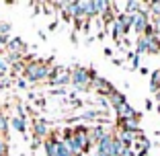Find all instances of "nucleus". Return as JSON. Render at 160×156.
I'll use <instances>...</instances> for the list:
<instances>
[{
    "instance_id": "nucleus-19",
    "label": "nucleus",
    "mask_w": 160,
    "mask_h": 156,
    "mask_svg": "<svg viewBox=\"0 0 160 156\" xmlns=\"http://www.w3.org/2000/svg\"><path fill=\"white\" fill-rule=\"evenodd\" d=\"M8 33H10V23H2V21H0V35L8 37Z\"/></svg>"
},
{
    "instance_id": "nucleus-12",
    "label": "nucleus",
    "mask_w": 160,
    "mask_h": 156,
    "mask_svg": "<svg viewBox=\"0 0 160 156\" xmlns=\"http://www.w3.org/2000/svg\"><path fill=\"white\" fill-rule=\"evenodd\" d=\"M125 103H127V101H125V95H123V93H119V90H115L113 95L109 97V105H111L113 109L121 107V105H125Z\"/></svg>"
},
{
    "instance_id": "nucleus-17",
    "label": "nucleus",
    "mask_w": 160,
    "mask_h": 156,
    "mask_svg": "<svg viewBox=\"0 0 160 156\" xmlns=\"http://www.w3.org/2000/svg\"><path fill=\"white\" fill-rule=\"evenodd\" d=\"M150 88L154 90V93L160 88V70H156L154 74H152V78H150Z\"/></svg>"
},
{
    "instance_id": "nucleus-20",
    "label": "nucleus",
    "mask_w": 160,
    "mask_h": 156,
    "mask_svg": "<svg viewBox=\"0 0 160 156\" xmlns=\"http://www.w3.org/2000/svg\"><path fill=\"white\" fill-rule=\"evenodd\" d=\"M121 35H123L121 27H119V25H117V23L113 21V39H117V41H119V39H121Z\"/></svg>"
},
{
    "instance_id": "nucleus-4",
    "label": "nucleus",
    "mask_w": 160,
    "mask_h": 156,
    "mask_svg": "<svg viewBox=\"0 0 160 156\" xmlns=\"http://www.w3.org/2000/svg\"><path fill=\"white\" fill-rule=\"evenodd\" d=\"M31 132L37 140H47V138L52 136V129H49V123L45 119H35L33 125H31Z\"/></svg>"
},
{
    "instance_id": "nucleus-11",
    "label": "nucleus",
    "mask_w": 160,
    "mask_h": 156,
    "mask_svg": "<svg viewBox=\"0 0 160 156\" xmlns=\"http://www.w3.org/2000/svg\"><path fill=\"white\" fill-rule=\"evenodd\" d=\"M76 13V2H62V17L64 21H72Z\"/></svg>"
},
{
    "instance_id": "nucleus-15",
    "label": "nucleus",
    "mask_w": 160,
    "mask_h": 156,
    "mask_svg": "<svg viewBox=\"0 0 160 156\" xmlns=\"http://www.w3.org/2000/svg\"><path fill=\"white\" fill-rule=\"evenodd\" d=\"M148 53H160V35L158 33L150 35V49H148Z\"/></svg>"
},
{
    "instance_id": "nucleus-25",
    "label": "nucleus",
    "mask_w": 160,
    "mask_h": 156,
    "mask_svg": "<svg viewBox=\"0 0 160 156\" xmlns=\"http://www.w3.org/2000/svg\"><path fill=\"white\" fill-rule=\"evenodd\" d=\"M156 101H158V105H160V88L156 90Z\"/></svg>"
},
{
    "instance_id": "nucleus-7",
    "label": "nucleus",
    "mask_w": 160,
    "mask_h": 156,
    "mask_svg": "<svg viewBox=\"0 0 160 156\" xmlns=\"http://www.w3.org/2000/svg\"><path fill=\"white\" fill-rule=\"evenodd\" d=\"M70 72H64V70H53V76L49 78V84L52 86H66V84H70Z\"/></svg>"
},
{
    "instance_id": "nucleus-13",
    "label": "nucleus",
    "mask_w": 160,
    "mask_h": 156,
    "mask_svg": "<svg viewBox=\"0 0 160 156\" xmlns=\"http://www.w3.org/2000/svg\"><path fill=\"white\" fill-rule=\"evenodd\" d=\"M140 6H142V2H138V0H127L125 4H123V13H127V14H138L140 13Z\"/></svg>"
},
{
    "instance_id": "nucleus-10",
    "label": "nucleus",
    "mask_w": 160,
    "mask_h": 156,
    "mask_svg": "<svg viewBox=\"0 0 160 156\" xmlns=\"http://www.w3.org/2000/svg\"><path fill=\"white\" fill-rule=\"evenodd\" d=\"M148 49H150V37L148 35H140L136 41V53L144 56V53H148Z\"/></svg>"
},
{
    "instance_id": "nucleus-14",
    "label": "nucleus",
    "mask_w": 160,
    "mask_h": 156,
    "mask_svg": "<svg viewBox=\"0 0 160 156\" xmlns=\"http://www.w3.org/2000/svg\"><path fill=\"white\" fill-rule=\"evenodd\" d=\"M10 125H12L17 132H21V133L27 132V123H25V117H19V115H17V117H12V119H10Z\"/></svg>"
},
{
    "instance_id": "nucleus-1",
    "label": "nucleus",
    "mask_w": 160,
    "mask_h": 156,
    "mask_svg": "<svg viewBox=\"0 0 160 156\" xmlns=\"http://www.w3.org/2000/svg\"><path fill=\"white\" fill-rule=\"evenodd\" d=\"M25 80L29 82H43V80H49L53 76V68L49 64V60H35V62H27L25 64V70H23Z\"/></svg>"
},
{
    "instance_id": "nucleus-2",
    "label": "nucleus",
    "mask_w": 160,
    "mask_h": 156,
    "mask_svg": "<svg viewBox=\"0 0 160 156\" xmlns=\"http://www.w3.org/2000/svg\"><path fill=\"white\" fill-rule=\"evenodd\" d=\"M94 76H97V74H94L92 70L82 68V66H76V68H72V72H70V80H72V84H74L76 88L88 90L90 86H92Z\"/></svg>"
},
{
    "instance_id": "nucleus-22",
    "label": "nucleus",
    "mask_w": 160,
    "mask_h": 156,
    "mask_svg": "<svg viewBox=\"0 0 160 156\" xmlns=\"http://www.w3.org/2000/svg\"><path fill=\"white\" fill-rule=\"evenodd\" d=\"M129 60H132V68H138V66H140V56H138V53H132V56H129Z\"/></svg>"
},
{
    "instance_id": "nucleus-16",
    "label": "nucleus",
    "mask_w": 160,
    "mask_h": 156,
    "mask_svg": "<svg viewBox=\"0 0 160 156\" xmlns=\"http://www.w3.org/2000/svg\"><path fill=\"white\" fill-rule=\"evenodd\" d=\"M8 136V119L0 113V138H6Z\"/></svg>"
},
{
    "instance_id": "nucleus-26",
    "label": "nucleus",
    "mask_w": 160,
    "mask_h": 156,
    "mask_svg": "<svg viewBox=\"0 0 160 156\" xmlns=\"http://www.w3.org/2000/svg\"><path fill=\"white\" fill-rule=\"evenodd\" d=\"M158 115H160V105H158Z\"/></svg>"
},
{
    "instance_id": "nucleus-24",
    "label": "nucleus",
    "mask_w": 160,
    "mask_h": 156,
    "mask_svg": "<svg viewBox=\"0 0 160 156\" xmlns=\"http://www.w3.org/2000/svg\"><path fill=\"white\" fill-rule=\"evenodd\" d=\"M121 156H136V152H133L132 148H125V152H123Z\"/></svg>"
},
{
    "instance_id": "nucleus-21",
    "label": "nucleus",
    "mask_w": 160,
    "mask_h": 156,
    "mask_svg": "<svg viewBox=\"0 0 160 156\" xmlns=\"http://www.w3.org/2000/svg\"><path fill=\"white\" fill-rule=\"evenodd\" d=\"M58 156H74V154L70 152V148H68L66 144L62 142V146H60V152H58Z\"/></svg>"
},
{
    "instance_id": "nucleus-6",
    "label": "nucleus",
    "mask_w": 160,
    "mask_h": 156,
    "mask_svg": "<svg viewBox=\"0 0 160 156\" xmlns=\"http://www.w3.org/2000/svg\"><path fill=\"white\" fill-rule=\"evenodd\" d=\"M4 52H12V53H19V56H23V58H25V53H27V43H25L21 37L8 39V43H6Z\"/></svg>"
},
{
    "instance_id": "nucleus-9",
    "label": "nucleus",
    "mask_w": 160,
    "mask_h": 156,
    "mask_svg": "<svg viewBox=\"0 0 160 156\" xmlns=\"http://www.w3.org/2000/svg\"><path fill=\"white\" fill-rule=\"evenodd\" d=\"M115 113H117V121H123V119H129V117H138V113L133 111V107H129V105H121V107L115 109Z\"/></svg>"
},
{
    "instance_id": "nucleus-3",
    "label": "nucleus",
    "mask_w": 160,
    "mask_h": 156,
    "mask_svg": "<svg viewBox=\"0 0 160 156\" xmlns=\"http://www.w3.org/2000/svg\"><path fill=\"white\" fill-rule=\"evenodd\" d=\"M90 88H94L97 90V95H101V97H111L115 93V88H113V84L107 80V78H103V76H94V80H92V86Z\"/></svg>"
},
{
    "instance_id": "nucleus-5",
    "label": "nucleus",
    "mask_w": 160,
    "mask_h": 156,
    "mask_svg": "<svg viewBox=\"0 0 160 156\" xmlns=\"http://www.w3.org/2000/svg\"><path fill=\"white\" fill-rule=\"evenodd\" d=\"M133 21H136V14H127V13H119L115 17V23L121 27L123 35L129 33V29H133Z\"/></svg>"
},
{
    "instance_id": "nucleus-18",
    "label": "nucleus",
    "mask_w": 160,
    "mask_h": 156,
    "mask_svg": "<svg viewBox=\"0 0 160 156\" xmlns=\"http://www.w3.org/2000/svg\"><path fill=\"white\" fill-rule=\"evenodd\" d=\"M0 156H10V152H8V142H6V138H0Z\"/></svg>"
},
{
    "instance_id": "nucleus-8",
    "label": "nucleus",
    "mask_w": 160,
    "mask_h": 156,
    "mask_svg": "<svg viewBox=\"0 0 160 156\" xmlns=\"http://www.w3.org/2000/svg\"><path fill=\"white\" fill-rule=\"evenodd\" d=\"M150 25V17L146 14H136V21H133V31L138 35H144L146 33V27Z\"/></svg>"
},
{
    "instance_id": "nucleus-23",
    "label": "nucleus",
    "mask_w": 160,
    "mask_h": 156,
    "mask_svg": "<svg viewBox=\"0 0 160 156\" xmlns=\"http://www.w3.org/2000/svg\"><path fill=\"white\" fill-rule=\"evenodd\" d=\"M6 43H8V37L0 35V49H4V48H6Z\"/></svg>"
}]
</instances>
